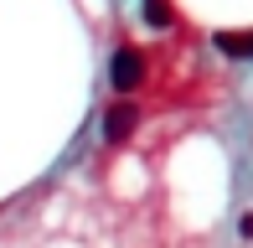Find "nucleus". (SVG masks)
I'll use <instances>...</instances> for the list:
<instances>
[{
  "label": "nucleus",
  "instance_id": "obj_1",
  "mask_svg": "<svg viewBox=\"0 0 253 248\" xmlns=\"http://www.w3.org/2000/svg\"><path fill=\"white\" fill-rule=\"evenodd\" d=\"M109 83L119 88L124 98H134V88H145V52L134 47V41H119V52H114V62H109Z\"/></svg>",
  "mask_w": 253,
  "mask_h": 248
},
{
  "label": "nucleus",
  "instance_id": "obj_2",
  "mask_svg": "<svg viewBox=\"0 0 253 248\" xmlns=\"http://www.w3.org/2000/svg\"><path fill=\"white\" fill-rule=\"evenodd\" d=\"M134 124H140V104H134V98H119V104L109 109V114H103V140H129L134 134Z\"/></svg>",
  "mask_w": 253,
  "mask_h": 248
},
{
  "label": "nucleus",
  "instance_id": "obj_3",
  "mask_svg": "<svg viewBox=\"0 0 253 248\" xmlns=\"http://www.w3.org/2000/svg\"><path fill=\"white\" fill-rule=\"evenodd\" d=\"M217 52H227V57H253V31H217Z\"/></svg>",
  "mask_w": 253,
  "mask_h": 248
},
{
  "label": "nucleus",
  "instance_id": "obj_4",
  "mask_svg": "<svg viewBox=\"0 0 253 248\" xmlns=\"http://www.w3.org/2000/svg\"><path fill=\"white\" fill-rule=\"evenodd\" d=\"M145 21H150L155 31L176 26V5H170V0H145Z\"/></svg>",
  "mask_w": 253,
  "mask_h": 248
},
{
  "label": "nucleus",
  "instance_id": "obj_5",
  "mask_svg": "<svg viewBox=\"0 0 253 248\" xmlns=\"http://www.w3.org/2000/svg\"><path fill=\"white\" fill-rule=\"evenodd\" d=\"M238 233H243V238H253V212H248L243 222H238Z\"/></svg>",
  "mask_w": 253,
  "mask_h": 248
}]
</instances>
